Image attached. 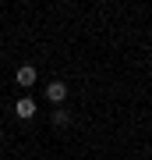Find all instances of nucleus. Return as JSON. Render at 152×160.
Segmentation results:
<instances>
[{"label": "nucleus", "mask_w": 152, "mask_h": 160, "mask_svg": "<svg viewBox=\"0 0 152 160\" xmlns=\"http://www.w3.org/2000/svg\"><path fill=\"white\" fill-rule=\"evenodd\" d=\"M46 100H50L53 107L64 103V100H67V86H64V82H50V86H46Z\"/></svg>", "instance_id": "obj_1"}, {"label": "nucleus", "mask_w": 152, "mask_h": 160, "mask_svg": "<svg viewBox=\"0 0 152 160\" xmlns=\"http://www.w3.org/2000/svg\"><path fill=\"white\" fill-rule=\"evenodd\" d=\"M14 110H18V118H25V121H28V118L35 114V100H32V96H21V100L14 103Z\"/></svg>", "instance_id": "obj_2"}, {"label": "nucleus", "mask_w": 152, "mask_h": 160, "mask_svg": "<svg viewBox=\"0 0 152 160\" xmlns=\"http://www.w3.org/2000/svg\"><path fill=\"white\" fill-rule=\"evenodd\" d=\"M14 78H18V86H35V68H32V64H25V68H18Z\"/></svg>", "instance_id": "obj_3"}, {"label": "nucleus", "mask_w": 152, "mask_h": 160, "mask_svg": "<svg viewBox=\"0 0 152 160\" xmlns=\"http://www.w3.org/2000/svg\"><path fill=\"white\" fill-rule=\"evenodd\" d=\"M67 121H71V114H67V110H60V107L53 110V125H57V128H64Z\"/></svg>", "instance_id": "obj_4"}, {"label": "nucleus", "mask_w": 152, "mask_h": 160, "mask_svg": "<svg viewBox=\"0 0 152 160\" xmlns=\"http://www.w3.org/2000/svg\"><path fill=\"white\" fill-rule=\"evenodd\" d=\"M0 139H4V132H0Z\"/></svg>", "instance_id": "obj_5"}]
</instances>
